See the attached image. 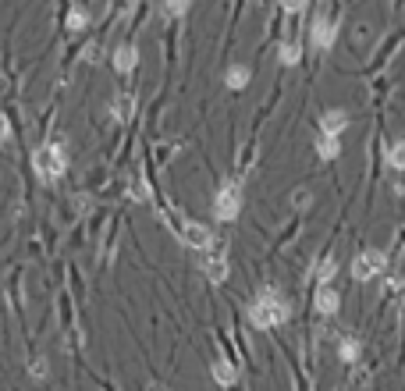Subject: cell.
<instances>
[{"mask_svg": "<svg viewBox=\"0 0 405 391\" xmlns=\"http://www.w3.org/2000/svg\"><path fill=\"white\" fill-rule=\"evenodd\" d=\"M338 274V263H334V256H327V260H320V267H317V277H320V289H327L331 285V277Z\"/></svg>", "mask_w": 405, "mask_h": 391, "instance_id": "9a60e30c", "label": "cell"}, {"mask_svg": "<svg viewBox=\"0 0 405 391\" xmlns=\"http://www.w3.org/2000/svg\"><path fill=\"white\" fill-rule=\"evenodd\" d=\"M175 235L189 246V249H199V253H206V249H213L217 246V239H213V232L206 228V225H199V220H175Z\"/></svg>", "mask_w": 405, "mask_h": 391, "instance_id": "3957f363", "label": "cell"}, {"mask_svg": "<svg viewBox=\"0 0 405 391\" xmlns=\"http://www.w3.org/2000/svg\"><path fill=\"white\" fill-rule=\"evenodd\" d=\"M310 199H313V196H310V189H299V192H292V203H296L299 210H306V206H310Z\"/></svg>", "mask_w": 405, "mask_h": 391, "instance_id": "ffe728a7", "label": "cell"}, {"mask_svg": "<svg viewBox=\"0 0 405 391\" xmlns=\"http://www.w3.org/2000/svg\"><path fill=\"white\" fill-rule=\"evenodd\" d=\"M288 303L274 292V289H263L260 292V299L253 303V310H249V320H253V327H260V331H267V327H277V324H284L288 320Z\"/></svg>", "mask_w": 405, "mask_h": 391, "instance_id": "6da1fadb", "label": "cell"}, {"mask_svg": "<svg viewBox=\"0 0 405 391\" xmlns=\"http://www.w3.org/2000/svg\"><path fill=\"white\" fill-rule=\"evenodd\" d=\"M317 153H320L324 160H334V157L341 153V143H338L334 135H324V132H320V139H317Z\"/></svg>", "mask_w": 405, "mask_h": 391, "instance_id": "7c38bea8", "label": "cell"}, {"mask_svg": "<svg viewBox=\"0 0 405 391\" xmlns=\"http://www.w3.org/2000/svg\"><path fill=\"white\" fill-rule=\"evenodd\" d=\"M338 356H341L345 363H356V359H359V342H356V338H345L341 349H338Z\"/></svg>", "mask_w": 405, "mask_h": 391, "instance_id": "e0dca14e", "label": "cell"}, {"mask_svg": "<svg viewBox=\"0 0 405 391\" xmlns=\"http://www.w3.org/2000/svg\"><path fill=\"white\" fill-rule=\"evenodd\" d=\"M387 164L394 167V171H405V139H394L387 146Z\"/></svg>", "mask_w": 405, "mask_h": 391, "instance_id": "4fadbf2b", "label": "cell"}, {"mask_svg": "<svg viewBox=\"0 0 405 391\" xmlns=\"http://www.w3.org/2000/svg\"><path fill=\"white\" fill-rule=\"evenodd\" d=\"M338 310H341V296H338L334 289H320V292H317V313L334 317Z\"/></svg>", "mask_w": 405, "mask_h": 391, "instance_id": "30bf717a", "label": "cell"}, {"mask_svg": "<svg viewBox=\"0 0 405 391\" xmlns=\"http://www.w3.org/2000/svg\"><path fill=\"white\" fill-rule=\"evenodd\" d=\"M334 36H338V25H334L331 18L317 15V22H313V29H310V39H313V46H317V50H331Z\"/></svg>", "mask_w": 405, "mask_h": 391, "instance_id": "52a82bcc", "label": "cell"}, {"mask_svg": "<svg viewBox=\"0 0 405 391\" xmlns=\"http://www.w3.org/2000/svg\"><path fill=\"white\" fill-rule=\"evenodd\" d=\"M114 114L125 121V118L132 114V96H118V100H114Z\"/></svg>", "mask_w": 405, "mask_h": 391, "instance_id": "d6986e66", "label": "cell"}, {"mask_svg": "<svg viewBox=\"0 0 405 391\" xmlns=\"http://www.w3.org/2000/svg\"><path fill=\"white\" fill-rule=\"evenodd\" d=\"M384 267H387V260H384L380 249H363L352 260V277H356V281H373V277L384 274Z\"/></svg>", "mask_w": 405, "mask_h": 391, "instance_id": "5b68a950", "label": "cell"}, {"mask_svg": "<svg viewBox=\"0 0 405 391\" xmlns=\"http://www.w3.org/2000/svg\"><path fill=\"white\" fill-rule=\"evenodd\" d=\"M303 46L299 43H281V65H299Z\"/></svg>", "mask_w": 405, "mask_h": 391, "instance_id": "2e32d148", "label": "cell"}, {"mask_svg": "<svg viewBox=\"0 0 405 391\" xmlns=\"http://www.w3.org/2000/svg\"><path fill=\"white\" fill-rule=\"evenodd\" d=\"M135 65H139V53H135V46H118L114 50V68H118L121 75H128V72H135Z\"/></svg>", "mask_w": 405, "mask_h": 391, "instance_id": "9c48e42d", "label": "cell"}, {"mask_svg": "<svg viewBox=\"0 0 405 391\" xmlns=\"http://www.w3.org/2000/svg\"><path fill=\"white\" fill-rule=\"evenodd\" d=\"M227 86L231 89H246L249 86V68L246 65H231L227 68Z\"/></svg>", "mask_w": 405, "mask_h": 391, "instance_id": "5bb4252c", "label": "cell"}, {"mask_svg": "<svg viewBox=\"0 0 405 391\" xmlns=\"http://www.w3.org/2000/svg\"><path fill=\"white\" fill-rule=\"evenodd\" d=\"M199 267H203V274L210 277L213 285H224L227 281V256H224V249L220 246H213V249H206L203 256H199Z\"/></svg>", "mask_w": 405, "mask_h": 391, "instance_id": "8992f818", "label": "cell"}, {"mask_svg": "<svg viewBox=\"0 0 405 391\" xmlns=\"http://www.w3.org/2000/svg\"><path fill=\"white\" fill-rule=\"evenodd\" d=\"M189 11V4H167L164 8V15H171V18H178V15H185Z\"/></svg>", "mask_w": 405, "mask_h": 391, "instance_id": "44dd1931", "label": "cell"}, {"mask_svg": "<svg viewBox=\"0 0 405 391\" xmlns=\"http://www.w3.org/2000/svg\"><path fill=\"white\" fill-rule=\"evenodd\" d=\"M213 380H217V384H224V387H231V384L239 380V373H235V366H231V363L217 359V363H213Z\"/></svg>", "mask_w": 405, "mask_h": 391, "instance_id": "8fae6325", "label": "cell"}, {"mask_svg": "<svg viewBox=\"0 0 405 391\" xmlns=\"http://www.w3.org/2000/svg\"><path fill=\"white\" fill-rule=\"evenodd\" d=\"M32 377H46V363H43V359L32 363Z\"/></svg>", "mask_w": 405, "mask_h": 391, "instance_id": "603a6c76", "label": "cell"}, {"mask_svg": "<svg viewBox=\"0 0 405 391\" xmlns=\"http://www.w3.org/2000/svg\"><path fill=\"white\" fill-rule=\"evenodd\" d=\"M8 139H11V125H8V118H4V114H0V146H4Z\"/></svg>", "mask_w": 405, "mask_h": 391, "instance_id": "7402d4cb", "label": "cell"}, {"mask_svg": "<svg viewBox=\"0 0 405 391\" xmlns=\"http://www.w3.org/2000/svg\"><path fill=\"white\" fill-rule=\"evenodd\" d=\"M89 25V11L86 8H72V15H68V29H86Z\"/></svg>", "mask_w": 405, "mask_h": 391, "instance_id": "ac0fdd59", "label": "cell"}, {"mask_svg": "<svg viewBox=\"0 0 405 391\" xmlns=\"http://www.w3.org/2000/svg\"><path fill=\"white\" fill-rule=\"evenodd\" d=\"M242 210V185L239 182H224L213 196V217L217 220H235Z\"/></svg>", "mask_w": 405, "mask_h": 391, "instance_id": "277c9868", "label": "cell"}, {"mask_svg": "<svg viewBox=\"0 0 405 391\" xmlns=\"http://www.w3.org/2000/svg\"><path fill=\"white\" fill-rule=\"evenodd\" d=\"M345 128H349V114H345V110H327V114L320 118V132L324 135H341Z\"/></svg>", "mask_w": 405, "mask_h": 391, "instance_id": "ba28073f", "label": "cell"}, {"mask_svg": "<svg viewBox=\"0 0 405 391\" xmlns=\"http://www.w3.org/2000/svg\"><path fill=\"white\" fill-rule=\"evenodd\" d=\"M68 167V157H65V146L61 143H46L32 153V171L39 175V182H57Z\"/></svg>", "mask_w": 405, "mask_h": 391, "instance_id": "7a4b0ae2", "label": "cell"}]
</instances>
